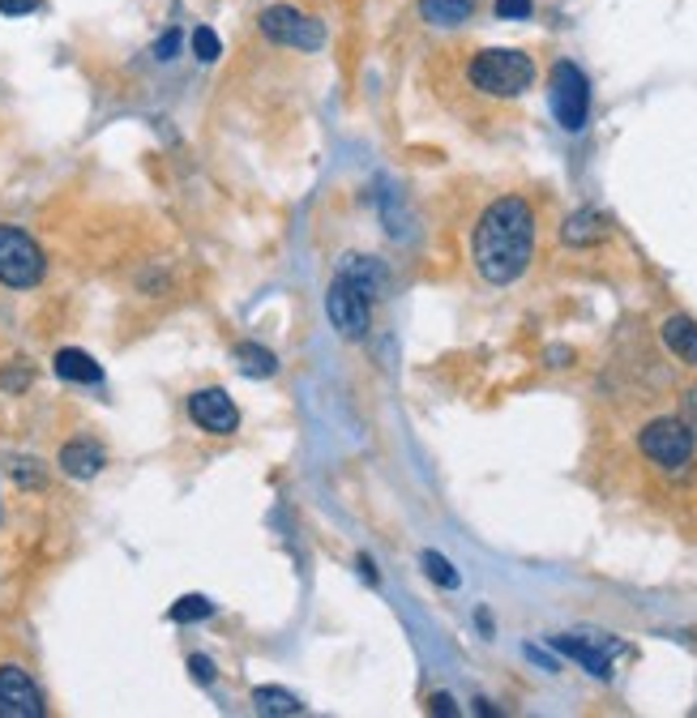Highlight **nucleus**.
I'll return each instance as SVG.
<instances>
[{
    "instance_id": "obj_1",
    "label": "nucleus",
    "mask_w": 697,
    "mask_h": 718,
    "mask_svg": "<svg viewBox=\"0 0 697 718\" xmlns=\"http://www.w3.org/2000/svg\"><path fill=\"white\" fill-rule=\"evenodd\" d=\"M471 257L479 278L492 287H509L527 275L535 257V210L522 197H501L479 215Z\"/></svg>"
},
{
    "instance_id": "obj_2",
    "label": "nucleus",
    "mask_w": 697,
    "mask_h": 718,
    "mask_svg": "<svg viewBox=\"0 0 697 718\" xmlns=\"http://www.w3.org/2000/svg\"><path fill=\"white\" fill-rule=\"evenodd\" d=\"M467 78L488 99H518L535 86V60L518 48H484L471 56Z\"/></svg>"
},
{
    "instance_id": "obj_3",
    "label": "nucleus",
    "mask_w": 697,
    "mask_h": 718,
    "mask_svg": "<svg viewBox=\"0 0 697 718\" xmlns=\"http://www.w3.org/2000/svg\"><path fill=\"white\" fill-rule=\"evenodd\" d=\"M548 103L552 116L565 133H583L586 120H590V82L574 60H557L552 64V78H548Z\"/></svg>"
},
{
    "instance_id": "obj_4",
    "label": "nucleus",
    "mask_w": 697,
    "mask_h": 718,
    "mask_svg": "<svg viewBox=\"0 0 697 718\" xmlns=\"http://www.w3.org/2000/svg\"><path fill=\"white\" fill-rule=\"evenodd\" d=\"M48 275V257L22 227H0V282L13 291L39 287Z\"/></svg>"
},
{
    "instance_id": "obj_5",
    "label": "nucleus",
    "mask_w": 697,
    "mask_h": 718,
    "mask_svg": "<svg viewBox=\"0 0 697 718\" xmlns=\"http://www.w3.org/2000/svg\"><path fill=\"white\" fill-rule=\"evenodd\" d=\"M257 22H261L266 39H275L282 48H296V52H317L326 43V27L296 4H270V9H261Z\"/></svg>"
},
{
    "instance_id": "obj_6",
    "label": "nucleus",
    "mask_w": 697,
    "mask_h": 718,
    "mask_svg": "<svg viewBox=\"0 0 697 718\" xmlns=\"http://www.w3.org/2000/svg\"><path fill=\"white\" fill-rule=\"evenodd\" d=\"M641 453L655 462V467L664 470H680L689 467V458H694V432L680 423V419H671V415H664V419H650L646 428H641Z\"/></svg>"
},
{
    "instance_id": "obj_7",
    "label": "nucleus",
    "mask_w": 697,
    "mask_h": 718,
    "mask_svg": "<svg viewBox=\"0 0 697 718\" xmlns=\"http://www.w3.org/2000/svg\"><path fill=\"white\" fill-rule=\"evenodd\" d=\"M326 312H330V326H335L342 338H364L368 326H372V300H368L364 291H356L351 282H342V278L330 282Z\"/></svg>"
},
{
    "instance_id": "obj_8",
    "label": "nucleus",
    "mask_w": 697,
    "mask_h": 718,
    "mask_svg": "<svg viewBox=\"0 0 697 718\" xmlns=\"http://www.w3.org/2000/svg\"><path fill=\"white\" fill-rule=\"evenodd\" d=\"M43 692L18 664L0 667V718H43Z\"/></svg>"
},
{
    "instance_id": "obj_9",
    "label": "nucleus",
    "mask_w": 697,
    "mask_h": 718,
    "mask_svg": "<svg viewBox=\"0 0 697 718\" xmlns=\"http://www.w3.org/2000/svg\"><path fill=\"white\" fill-rule=\"evenodd\" d=\"M189 415H193L197 428H206L215 437H231L240 428V411H236V402L227 398L223 389H197L189 398Z\"/></svg>"
},
{
    "instance_id": "obj_10",
    "label": "nucleus",
    "mask_w": 697,
    "mask_h": 718,
    "mask_svg": "<svg viewBox=\"0 0 697 718\" xmlns=\"http://www.w3.org/2000/svg\"><path fill=\"white\" fill-rule=\"evenodd\" d=\"M335 278H342V282H351L356 291H364L368 300H381L386 296V266L377 261V257H360V252H347L342 261H338Z\"/></svg>"
},
{
    "instance_id": "obj_11",
    "label": "nucleus",
    "mask_w": 697,
    "mask_h": 718,
    "mask_svg": "<svg viewBox=\"0 0 697 718\" xmlns=\"http://www.w3.org/2000/svg\"><path fill=\"white\" fill-rule=\"evenodd\" d=\"M552 646H557L560 655H569L574 664H583L590 676H599V680H608L613 676V641H599V637H552Z\"/></svg>"
},
{
    "instance_id": "obj_12",
    "label": "nucleus",
    "mask_w": 697,
    "mask_h": 718,
    "mask_svg": "<svg viewBox=\"0 0 697 718\" xmlns=\"http://www.w3.org/2000/svg\"><path fill=\"white\" fill-rule=\"evenodd\" d=\"M608 236H613V222H608V215H599V210H578V215H569L565 227H560V240L569 249H595Z\"/></svg>"
},
{
    "instance_id": "obj_13",
    "label": "nucleus",
    "mask_w": 697,
    "mask_h": 718,
    "mask_svg": "<svg viewBox=\"0 0 697 718\" xmlns=\"http://www.w3.org/2000/svg\"><path fill=\"white\" fill-rule=\"evenodd\" d=\"M103 462H108V453H103V445L94 441H69L60 449V470L69 479H94L103 470Z\"/></svg>"
},
{
    "instance_id": "obj_14",
    "label": "nucleus",
    "mask_w": 697,
    "mask_h": 718,
    "mask_svg": "<svg viewBox=\"0 0 697 718\" xmlns=\"http://www.w3.org/2000/svg\"><path fill=\"white\" fill-rule=\"evenodd\" d=\"M659 333H664V347H668L671 356L685 359L689 368H697V321L694 317H680V312H676V317L664 321V330Z\"/></svg>"
},
{
    "instance_id": "obj_15",
    "label": "nucleus",
    "mask_w": 697,
    "mask_h": 718,
    "mask_svg": "<svg viewBox=\"0 0 697 718\" xmlns=\"http://www.w3.org/2000/svg\"><path fill=\"white\" fill-rule=\"evenodd\" d=\"M52 363H57L60 381H78V386H99V381H103V368L94 363V356H86V351H78V347L57 351Z\"/></svg>"
},
{
    "instance_id": "obj_16",
    "label": "nucleus",
    "mask_w": 697,
    "mask_h": 718,
    "mask_svg": "<svg viewBox=\"0 0 697 718\" xmlns=\"http://www.w3.org/2000/svg\"><path fill=\"white\" fill-rule=\"evenodd\" d=\"M419 18L428 27H462L475 18V0H419Z\"/></svg>"
},
{
    "instance_id": "obj_17",
    "label": "nucleus",
    "mask_w": 697,
    "mask_h": 718,
    "mask_svg": "<svg viewBox=\"0 0 697 718\" xmlns=\"http://www.w3.org/2000/svg\"><path fill=\"white\" fill-rule=\"evenodd\" d=\"M252 710H257V715H266V718H291V715H300V710H305V701H300L296 692L266 685V689L252 692Z\"/></svg>"
},
{
    "instance_id": "obj_18",
    "label": "nucleus",
    "mask_w": 697,
    "mask_h": 718,
    "mask_svg": "<svg viewBox=\"0 0 697 718\" xmlns=\"http://www.w3.org/2000/svg\"><path fill=\"white\" fill-rule=\"evenodd\" d=\"M236 359H240V372H245V377H275V372H279L275 351H266V347H257V342H240V347H236Z\"/></svg>"
},
{
    "instance_id": "obj_19",
    "label": "nucleus",
    "mask_w": 697,
    "mask_h": 718,
    "mask_svg": "<svg viewBox=\"0 0 697 718\" xmlns=\"http://www.w3.org/2000/svg\"><path fill=\"white\" fill-rule=\"evenodd\" d=\"M176 625H189V620H210L215 616V604L206 599V595H185V599H176L168 611Z\"/></svg>"
},
{
    "instance_id": "obj_20",
    "label": "nucleus",
    "mask_w": 697,
    "mask_h": 718,
    "mask_svg": "<svg viewBox=\"0 0 697 718\" xmlns=\"http://www.w3.org/2000/svg\"><path fill=\"white\" fill-rule=\"evenodd\" d=\"M419 565H424V574L437 581L441 590H458V586H462V578H458V569H454V565H449V560H446L441 552H424V556H419Z\"/></svg>"
},
{
    "instance_id": "obj_21",
    "label": "nucleus",
    "mask_w": 697,
    "mask_h": 718,
    "mask_svg": "<svg viewBox=\"0 0 697 718\" xmlns=\"http://www.w3.org/2000/svg\"><path fill=\"white\" fill-rule=\"evenodd\" d=\"M193 56L201 60V64H215V60L223 56V43H219V34H215L210 27L193 30Z\"/></svg>"
},
{
    "instance_id": "obj_22",
    "label": "nucleus",
    "mask_w": 697,
    "mask_h": 718,
    "mask_svg": "<svg viewBox=\"0 0 697 718\" xmlns=\"http://www.w3.org/2000/svg\"><path fill=\"white\" fill-rule=\"evenodd\" d=\"M492 9H497V18H501V22H522V18L535 13V0H497Z\"/></svg>"
},
{
    "instance_id": "obj_23",
    "label": "nucleus",
    "mask_w": 697,
    "mask_h": 718,
    "mask_svg": "<svg viewBox=\"0 0 697 718\" xmlns=\"http://www.w3.org/2000/svg\"><path fill=\"white\" fill-rule=\"evenodd\" d=\"M13 479H18V483H22V488H43V483H48V475H43V467H39V462H18V467H13Z\"/></svg>"
},
{
    "instance_id": "obj_24",
    "label": "nucleus",
    "mask_w": 697,
    "mask_h": 718,
    "mask_svg": "<svg viewBox=\"0 0 697 718\" xmlns=\"http://www.w3.org/2000/svg\"><path fill=\"white\" fill-rule=\"evenodd\" d=\"M189 671H193L197 685H215V676H219V671H215V659H206V655H193V659H189Z\"/></svg>"
},
{
    "instance_id": "obj_25",
    "label": "nucleus",
    "mask_w": 697,
    "mask_h": 718,
    "mask_svg": "<svg viewBox=\"0 0 697 718\" xmlns=\"http://www.w3.org/2000/svg\"><path fill=\"white\" fill-rule=\"evenodd\" d=\"M0 386L9 389V393L27 389L30 386V368H22V363H18V368H4V372H0Z\"/></svg>"
},
{
    "instance_id": "obj_26",
    "label": "nucleus",
    "mask_w": 697,
    "mask_h": 718,
    "mask_svg": "<svg viewBox=\"0 0 697 718\" xmlns=\"http://www.w3.org/2000/svg\"><path fill=\"white\" fill-rule=\"evenodd\" d=\"M43 0H0V13L4 18H27V13H34Z\"/></svg>"
},
{
    "instance_id": "obj_27",
    "label": "nucleus",
    "mask_w": 697,
    "mask_h": 718,
    "mask_svg": "<svg viewBox=\"0 0 697 718\" xmlns=\"http://www.w3.org/2000/svg\"><path fill=\"white\" fill-rule=\"evenodd\" d=\"M428 710H432V715H441V718H458V706H454V697H449V692H432V697H428Z\"/></svg>"
},
{
    "instance_id": "obj_28",
    "label": "nucleus",
    "mask_w": 697,
    "mask_h": 718,
    "mask_svg": "<svg viewBox=\"0 0 697 718\" xmlns=\"http://www.w3.org/2000/svg\"><path fill=\"white\" fill-rule=\"evenodd\" d=\"M176 52H180V30H168V34L155 43V56H159V60H176Z\"/></svg>"
},
{
    "instance_id": "obj_29",
    "label": "nucleus",
    "mask_w": 697,
    "mask_h": 718,
    "mask_svg": "<svg viewBox=\"0 0 697 718\" xmlns=\"http://www.w3.org/2000/svg\"><path fill=\"white\" fill-rule=\"evenodd\" d=\"M680 423L694 432V441H697V389H689V393H685V415H680Z\"/></svg>"
}]
</instances>
